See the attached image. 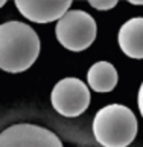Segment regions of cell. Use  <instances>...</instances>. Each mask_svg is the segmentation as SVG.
Returning <instances> with one entry per match:
<instances>
[{
	"label": "cell",
	"instance_id": "cell-3",
	"mask_svg": "<svg viewBox=\"0 0 143 147\" xmlns=\"http://www.w3.org/2000/svg\"><path fill=\"white\" fill-rule=\"evenodd\" d=\"M55 35L63 48L72 52L88 49L98 37L96 20L82 9H69L55 25Z\"/></svg>",
	"mask_w": 143,
	"mask_h": 147
},
{
	"label": "cell",
	"instance_id": "cell-7",
	"mask_svg": "<svg viewBox=\"0 0 143 147\" xmlns=\"http://www.w3.org/2000/svg\"><path fill=\"white\" fill-rule=\"evenodd\" d=\"M119 48L126 57L143 60V17H132L117 32Z\"/></svg>",
	"mask_w": 143,
	"mask_h": 147
},
{
	"label": "cell",
	"instance_id": "cell-11",
	"mask_svg": "<svg viewBox=\"0 0 143 147\" xmlns=\"http://www.w3.org/2000/svg\"><path fill=\"white\" fill-rule=\"evenodd\" d=\"M5 5H6V2H5V0H0V8H3Z\"/></svg>",
	"mask_w": 143,
	"mask_h": 147
},
{
	"label": "cell",
	"instance_id": "cell-1",
	"mask_svg": "<svg viewBox=\"0 0 143 147\" xmlns=\"http://www.w3.org/2000/svg\"><path fill=\"white\" fill-rule=\"evenodd\" d=\"M40 37L31 25L18 20L0 25V69L8 74H21L40 55Z\"/></svg>",
	"mask_w": 143,
	"mask_h": 147
},
{
	"label": "cell",
	"instance_id": "cell-2",
	"mask_svg": "<svg viewBox=\"0 0 143 147\" xmlns=\"http://www.w3.org/2000/svg\"><path fill=\"white\" fill-rule=\"evenodd\" d=\"M94 140L102 147H128L136 140L137 118L123 104H108L100 107L93 119Z\"/></svg>",
	"mask_w": 143,
	"mask_h": 147
},
{
	"label": "cell",
	"instance_id": "cell-6",
	"mask_svg": "<svg viewBox=\"0 0 143 147\" xmlns=\"http://www.w3.org/2000/svg\"><path fill=\"white\" fill-rule=\"evenodd\" d=\"M15 6L25 18L34 23H52L58 22L72 6L70 0L58 2H38V0H17Z\"/></svg>",
	"mask_w": 143,
	"mask_h": 147
},
{
	"label": "cell",
	"instance_id": "cell-4",
	"mask_svg": "<svg viewBox=\"0 0 143 147\" xmlns=\"http://www.w3.org/2000/svg\"><path fill=\"white\" fill-rule=\"evenodd\" d=\"M50 103L52 107L63 117H79L90 106L88 86L76 77H66L53 86Z\"/></svg>",
	"mask_w": 143,
	"mask_h": 147
},
{
	"label": "cell",
	"instance_id": "cell-8",
	"mask_svg": "<svg viewBox=\"0 0 143 147\" xmlns=\"http://www.w3.org/2000/svg\"><path fill=\"white\" fill-rule=\"evenodd\" d=\"M117 71L110 61H96L91 64L88 72H87V83L94 92L105 94V92H111L117 86Z\"/></svg>",
	"mask_w": 143,
	"mask_h": 147
},
{
	"label": "cell",
	"instance_id": "cell-10",
	"mask_svg": "<svg viewBox=\"0 0 143 147\" xmlns=\"http://www.w3.org/2000/svg\"><path fill=\"white\" fill-rule=\"evenodd\" d=\"M137 106H139V110H140V115L143 118V81L139 87V94H137Z\"/></svg>",
	"mask_w": 143,
	"mask_h": 147
},
{
	"label": "cell",
	"instance_id": "cell-9",
	"mask_svg": "<svg viewBox=\"0 0 143 147\" xmlns=\"http://www.w3.org/2000/svg\"><path fill=\"white\" fill-rule=\"evenodd\" d=\"M117 5V2H114V0H96V2H90V6L98 9V11H110V9H113L114 6Z\"/></svg>",
	"mask_w": 143,
	"mask_h": 147
},
{
	"label": "cell",
	"instance_id": "cell-5",
	"mask_svg": "<svg viewBox=\"0 0 143 147\" xmlns=\"http://www.w3.org/2000/svg\"><path fill=\"white\" fill-rule=\"evenodd\" d=\"M0 147H64L58 135L38 124L18 123L0 132Z\"/></svg>",
	"mask_w": 143,
	"mask_h": 147
}]
</instances>
